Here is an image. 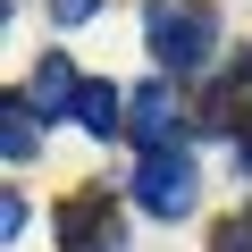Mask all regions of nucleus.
<instances>
[{"mask_svg": "<svg viewBox=\"0 0 252 252\" xmlns=\"http://www.w3.org/2000/svg\"><path fill=\"white\" fill-rule=\"evenodd\" d=\"M143 42H152L160 67L193 76L219 51V9H202V0H152V9H143Z\"/></svg>", "mask_w": 252, "mask_h": 252, "instance_id": "f257e3e1", "label": "nucleus"}, {"mask_svg": "<svg viewBox=\"0 0 252 252\" xmlns=\"http://www.w3.org/2000/svg\"><path fill=\"white\" fill-rule=\"evenodd\" d=\"M135 210L185 219V210H193V160H185V152H152V160L135 168Z\"/></svg>", "mask_w": 252, "mask_h": 252, "instance_id": "f03ea898", "label": "nucleus"}, {"mask_svg": "<svg viewBox=\"0 0 252 252\" xmlns=\"http://www.w3.org/2000/svg\"><path fill=\"white\" fill-rule=\"evenodd\" d=\"M59 244H67V252H126V235H118V210H109L101 193H76V202L59 210Z\"/></svg>", "mask_w": 252, "mask_h": 252, "instance_id": "7ed1b4c3", "label": "nucleus"}, {"mask_svg": "<svg viewBox=\"0 0 252 252\" xmlns=\"http://www.w3.org/2000/svg\"><path fill=\"white\" fill-rule=\"evenodd\" d=\"M126 126H135V143H143V160L152 152H177V126H185V109H177V93L168 84H143V93H126Z\"/></svg>", "mask_w": 252, "mask_h": 252, "instance_id": "20e7f679", "label": "nucleus"}, {"mask_svg": "<svg viewBox=\"0 0 252 252\" xmlns=\"http://www.w3.org/2000/svg\"><path fill=\"white\" fill-rule=\"evenodd\" d=\"M76 101H84L76 67H67V59L51 51V59H42V76H34V109H42V118H76Z\"/></svg>", "mask_w": 252, "mask_h": 252, "instance_id": "39448f33", "label": "nucleus"}, {"mask_svg": "<svg viewBox=\"0 0 252 252\" xmlns=\"http://www.w3.org/2000/svg\"><path fill=\"white\" fill-rule=\"evenodd\" d=\"M0 152H9L17 168H26V160L42 152V109H34V101H9V126H0Z\"/></svg>", "mask_w": 252, "mask_h": 252, "instance_id": "423d86ee", "label": "nucleus"}, {"mask_svg": "<svg viewBox=\"0 0 252 252\" xmlns=\"http://www.w3.org/2000/svg\"><path fill=\"white\" fill-rule=\"evenodd\" d=\"M118 109H126V93H118V84H84V101H76V126H84V135H118V126H126Z\"/></svg>", "mask_w": 252, "mask_h": 252, "instance_id": "0eeeda50", "label": "nucleus"}, {"mask_svg": "<svg viewBox=\"0 0 252 252\" xmlns=\"http://www.w3.org/2000/svg\"><path fill=\"white\" fill-rule=\"evenodd\" d=\"M210 252H252V219H219V235H210Z\"/></svg>", "mask_w": 252, "mask_h": 252, "instance_id": "6e6552de", "label": "nucleus"}, {"mask_svg": "<svg viewBox=\"0 0 252 252\" xmlns=\"http://www.w3.org/2000/svg\"><path fill=\"white\" fill-rule=\"evenodd\" d=\"M93 9H101V0H51V17H59V26H84Z\"/></svg>", "mask_w": 252, "mask_h": 252, "instance_id": "1a4fd4ad", "label": "nucleus"}, {"mask_svg": "<svg viewBox=\"0 0 252 252\" xmlns=\"http://www.w3.org/2000/svg\"><path fill=\"white\" fill-rule=\"evenodd\" d=\"M235 168L252 177V118H244V143H235Z\"/></svg>", "mask_w": 252, "mask_h": 252, "instance_id": "9d476101", "label": "nucleus"}]
</instances>
